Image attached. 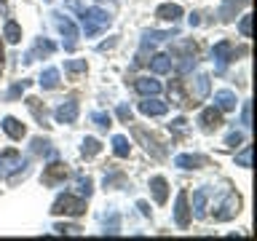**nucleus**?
<instances>
[{
  "label": "nucleus",
  "mask_w": 257,
  "mask_h": 241,
  "mask_svg": "<svg viewBox=\"0 0 257 241\" xmlns=\"http://www.w3.org/2000/svg\"><path fill=\"white\" fill-rule=\"evenodd\" d=\"M80 22H83V30L88 38L99 35V32H104L110 27V14L102 11V8H88V11H83V16H80Z\"/></svg>",
  "instance_id": "f257e3e1"
},
{
  "label": "nucleus",
  "mask_w": 257,
  "mask_h": 241,
  "mask_svg": "<svg viewBox=\"0 0 257 241\" xmlns=\"http://www.w3.org/2000/svg\"><path fill=\"white\" fill-rule=\"evenodd\" d=\"M51 212L54 214H67V217H80L86 212V201L78 198V196H72V193H64V196H59L54 201Z\"/></svg>",
  "instance_id": "f03ea898"
},
{
  "label": "nucleus",
  "mask_w": 257,
  "mask_h": 241,
  "mask_svg": "<svg viewBox=\"0 0 257 241\" xmlns=\"http://www.w3.org/2000/svg\"><path fill=\"white\" fill-rule=\"evenodd\" d=\"M238 209H241V198H238V193H228V198L220 204V212H214V220L217 222H225V220H233V217L238 214Z\"/></svg>",
  "instance_id": "7ed1b4c3"
},
{
  "label": "nucleus",
  "mask_w": 257,
  "mask_h": 241,
  "mask_svg": "<svg viewBox=\"0 0 257 241\" xmlns=\"http://www.w3.org/2000/svg\"><path fill=\"white\" fill-rule=\"evenodd\" d=\"M212 56H214V62H217V70L222 72L225 67H228V62L236 56V48H233V43H228V40H220V43L214 46Z\"/></svg>",
  "instance_id": "20e7f679"
},
{
  "label": "nucleus",
  "mask_w": 257,
  "mask_h": 241,
  "mask_svg": "<svg viewBox=\"0 0 257 241\" xmlns=\"http://www.w3.org/2000/svg\"><path fill=\"white\" fill-rule=\"evenodd\" d=\"M54 16H56V27H59V32L67 38V48L72 51V48H75V40H78V27L72 24L70 16H62V14H54Z\"/></svg>",
  "instance_id": "39448f33"
},
{
  "label": "nucleus",
  "mask_w": 257,
  "mask_h": 241,
  "mask_svg": "<svg viewBox=\"0 0 257 241\" xmlns=\"http://www.w3.org/2000/svg\"><path fill=\"white\" fill-rule=\"evenodd\" d=\"M54 118L59 120V124H75V118H78V102L75 99H67L64 104H59L54 112Z\"/></svg>",
  "instance_id": "423d86ee"
},
{
  "label": "nucleus",
  "mask_w": 257,
  "mask_h": 241,
  "mask_svg": "<svg viewBox=\"0 0 257 241\" xmlns=\"http://www.w3.org/2000/svg\"><path fill=\"white\" fill-rule=\"evenodd\" d=\"M67 180V166L64 164H48L43 172V185H59Z\"/></svg>",
  "instance_id": "0eeeda50"
},
{
  "label": "nucleus",
  "mask_w": 257,
  "mask_h": 241,
  "mask_svg": "<svg viewBox=\"0 0 257 241\" xmlns=\"http://www.w3.org/2000/svg\"><path fill=\"white\" fill-rule=\"evenodd\" d=\"M174 220L180 228H188L190 222V209H188V193L180 190V196H177V209H174Z\"/></svg>",
  "instance_id": "6e6552de"
},
{
  "label": "nucleus",
  "mask_w": 257,
  "mask_h": 241,
  "mask_svg": "<svg viewBox=\"0 0 257 241\" xmlns=\"http://www.w3.org/2000/svg\"><path fill=\"white\" fill-rule=\"evenodd\" d=\"M220 124H222V115L217 107H206L201 112V129L204 132H214V129H220Z\"/></svg>",
  "instance_id": "1a4fd4ad"
},
{
  "label": "nucleus",
  "mask_w": 257,
  "mask_h": 241,
  "mask_svg": "<svg viewBox=\"0 0 257 241\" xmlns=\"http://www.w3.org/2000/svg\"><path fill=\"white\" fill-rule=\"evenodd\" d=\"M134 137H137L140 142H145V150H148V153H153L156 158H164V156H166V150H164V148H158L156 137H148V134L142 132V129H134Z\"/></svg>",
  "instance_id": "9d476101"
},
{
  "label": "nucleus",
  "mask_w": 257,
  "mask_h": 241,
  "mask_svg": "<svg viewBox=\"0 0 257 241\" xmlns=\"http://www.w3.org/2000/svg\"><path fill=\"white\" fill-rule=\"evenodd\" d=\"M140 110L145 112V115H166L169 104L161 102V99H145V102H140Z\"/></svg>",
  "instance_id": "9b49d317"
},
{
  "label": "nucleus",
  "mask_w": 257,
  "mask_h": 241,
  "mask_svg": "<svg viewBox=\"0 0 257 241\" xmlns=\"http://www.w3.org/2000/svg\"><path fill=\"white\" fill-rule=\"evenodd\" d=\"M134 88H137L142 96H156V94L161 91V83H158V80H153V78H140V80L134 83Z\"/></svg>",
  "instance_id": "f8f14e48"
},
{
  "label": "nucleus",
  "mask_w": 257,
  "mask_h": 241,
  "mask_svg": "<svg viewBox=\"0 0 257 241\" xmlns=\"http://www.w3.org/2000/svg\"><path fill=\"white\" fill-rule=\"evenodd\" d=\"M209 94V75H198L190 83V99H204Z\"/></svg>",
  "instance_id": "ddd939ff"
},
{
  "label": "nucleus",
  "mask_w": 257,
  "mask_h": 241,
  "mask_svg": "<svg viewBox=\"0 0 257 241\" xmlns=\"http://www.w3.org/2000/svg\"><path fill=\"white\" fill-rule=\"evenodd\" d=\"M214 102H217V110H236V94L233 91H228V88H225V91H217L214 94Z\"/></svg>",
  "instance_id": "4468645a"
},
{
  "label": "nucleus",
  "mask_w": 257,
  "mask_h": 241,
  "mask_svg": "<svg viewBox=\"0 0 257 241\" xmlns=\"http://www.w3.org/2000/svg\"><path fill=\"white\" fill-rule=\"evenodd\" d=\"M3 129H6V134L11 137V140H22V137L27 134V129H24V124H19V120L11 118V115H8V118L3 120Z\"/></svg>",
  "instance_id": "2eb2a0df"
},
{
  "label": "nucleus",
  "mask_w": 257,
  "mask_h": 241,
  "mask_svg": "<svg viewBox=\"0 0 257 241\" xmlns=\"http://www.w3.org/2000/svg\"><path fill=\"white\" fill-rule=\"evenodd\" d=\"M150 67H153V72H156V75H166V72H172V56H169V54L153 56Z\"/></svg>",
  "instance_id": "dca6fc26"
},
{
  "label": "nucleus",
  "mask_w": 257,
  "mask_h": 241,
  "mask_svg": "<svg viewBox=\"0 0 257 241\" xmlns=\"http://www.w3.org/2000/svg\"><path fill=\"white\" fill-rule=\"evenodd\" d=\"M150 188H153V196H156V201L158 204H166V198H169V185H166V180L164 177H153L150 180Z\"/></svg>",
  "instance_id": "f3484780"
},
{
  "label": "nucleus",
  "mask_w": 257,
  "mask_h": 241,
  "mask_svg": "<svg viewBox=\"0 0 257 241\" xmlns=\"http://www.w3.org/2000/svg\"><path fill=\"white\" fill-rule=\"evenodd\" d=\"M204 164H206L204 156H177L174 158V166H180V169H201Z\"/></svg>",
  "instance_id": "a211bd4d"
},
{
  "label": "nucleus",
  "mask_w": 257,
  "mask_h": 241,
  "mask_svg": "<svg viewBox=\"0 0 257 241\" xmlns=\"http://www.w3.org/2000/svg\"><path fill=\"white\" fill-rule=\"evenodd\" d=\"M156 16H158V19H164V22H177V19L182 16V8H180V6L166 3V6H158Z\"/></svg>",
  "instance_id": "6ab92c4d"
},
{
  "label": "nucleus",
  "mask_w": 257,
  "mask_h": 241,
  "mask_svg": "<svg viewBox=\"0 0 257 241\" xmlns=\"http://www.w3.org/2000/svg\"><path fill=\"white\" fill-rule=\"evenodd\" d=\"M22 161H19V153L16 150H6L0 156V172H11V169H19Z\"/></svg>",
  "instance_id": "aec40b11"
},
{
  "label": "nucleus",
  "mask_w": 257,
  "mask_h": 241,
  "mask_svg": "<svg viewBox=\"0 0 257 241\" xmlns=\"http://www.w3.org/2000/svg\"><path fill=\"white\" fill-rule=\"evenodd\" d=\"M206 198H209L206 188L196 190V196H193V209H196V217H206Z\"/></svg>",
  "instance_id": "412c9836"
},
{
  "label": "nucleus",
  "mask_w": 257,
  "mask_h": 241,
  "mask_svg": "<svg viewBox=\"0 0 257 241\" xmlns=\"http://www.w3.org/2000/svg\"><path fill=\"white\" fill-rule=\"evenodd\" d=\"M3 38L8 40V43H19L22 40V27L16 22H6V27H3Z\"/></svg>",
  "instance_id": "4be33fe9"
},
{
  "label": "nucleus",
  "mask_w": 257,
  "mask_h": 241,
  "mask_svg": "<svg viewBox=\"0 0 257 241\" xmlns=\"http://www.w3.org/2000/svg\"><path fill=\"white\" fill-rule=\"evenodd\" d=\"M40 86H43V88H56V86H59V70L48 67L43 75H40Z\"/></svg>",
  "instance_id": "5701e85b"
},
{
  "label": "nucleus",
  "mask_w": 257,
  "mask_h": 241,
  "mask_svg": "<svg viewBox=\"0 0 257 241\" xmlns=\"http://www.w3.org/2000/svg\"><path fill=\"white\" fill-rule=\"evenodd\" d=\"M99 150H102V142H99V140H94V137H86V140H83V145H80V153H83L86 158L96 156Z\"/></svg>",
  "instance_id": "b1692460"
},
{
  "label": "nucleus",
  "mask_w": 257,
  "mask_h": 241,
  "mask_svg": "<svg viewBox=\"0 0 257 241\" xmlns=\"http://www.w3.org/2000/svg\"><path fill=\"white\" fill-rule=\"evenodd\" d=\"M112 150H115V156L118 158H126L128 156V150H132V145H128V140L126 137H112Z\"/></svg>",
  "instance_id": "393cba45"
},
{
  "label": "nucleus",
  "mask_w": 257,
  "mask_h": 241,
  "mask_svg": "<svg viewBox=\"0 0 257 241\" xmlns=\"http://www.w3.org/2000/svg\"><path fill=\"white\" fill-rule=\"evenodd\" d=\"M51 51H54V43H48V40H38L35 48H32V51H30L27 56H24V62H32L38 54H51Z\"/></svg>",
  "instance_id": "a878e982"
},
{
  "label": "nucleus",
  "mask_w": 257,
  "mask_h": 241,
  "mask_svg": "<svg viewBox=\"0 0 257 241\" xmlns=\"http://www.w3.org/2000/svg\"><path fill=\"white\" fill-rule=\"evenodd\" d=\"M27 107L32 110V115H35L40 124H46V110L40 107V99H35V96H27Z\"/></svg>",
  "instance_id": "bb28decb"
},
{
  "label": "nucleus",
  "mask_w": 257,
  "mask_h": 241,
  "mask_svg": "<svg viewBox=\"0 0 257 241\" xmlns=\"http://www.w3.org/2000/svg\"><path fill=\"white\" fill-rule=\"evenodd\" d=\"M32 153H40V156H54V150H51V142L48 140H32Z\"/></svg>",
  "instance_id": "cd10ccee"
},
{
  "label": "nucleus",
  "mask_w": 257,
  "mask_h": 241,
  "mask_svg": "<svg viewBox=\"0 0 257 241\" xmlns=\"http://www.w3.org/2000/svg\"><path fill=\"white\" fill-rule=\"evenodd\" d=\"M64 70H67L70 75H80V72H86V59H70L64 64Z\"/></svg>",
  "instance_id": "c85d7f7f"
},
{
  "label": "nucleus",
  "mask_w": 257,
  "mask_h": 241,
  "mask_svg": "<svg viewBox=\"0 0 257 241\" xmlns=\"http://www.w3.org/2000/svg\"><path fill=\"white\" fill-rule=\"evenodd\" d=\"M75 185H78V193H80V196H86V198L91 196V190H94V188H91V185H94L91 177H78Z\"/></svg>",
  "instance_id": "c756f323"
},
{
  "label": "nucleus",
  "mask_w": 257,
  "mask_h": 241,
  "mask_svg": "<svg viewBox=\"0 0 257 241\" xmlns=\"http://www.w3.org/2000/svg\"><path fill=\"white\" fill-rule=\"evenodd\" d=\"M238 166H244V169H249L252 166V145H244V150L238 153Z\"/></svg>",
  "instance_id": "7c9ffc66"
},
{
  "label": "nucleus",
  "mask_w": 257,
  "mask_h": 241,
  "mask_svg": "<svg viewBox=\"0 0 257 241\" xmlns=\"http://www.w3.org/2000/svg\"><path fill=\"white\" fill-rule=\"evenodd\" d=\"M91 118H94V124L99 126V129H110V126H112V124H110V115H107V112H94Z\"/></svg>",
  "instance_id": "2f4dec72"
},
{
  "label": "nucleus",
  "mask_w": 257,
  "mask_h": 241,
  "mask_svg": "<svg viewBox=\"0 0 257 241\" xmlns=\"http://www.w3.org/2000/svg\"><path fill=\"white\" fill-rule=\"evenodd\" d=\"M238 30H241V35H244V38L252 35V16H249V14H244V19H241Z\"/></svg>",
  "instance_id": "473e14b6"
},
{
  "label": "nucleus",
  "mask_w": 257,
  "mask_h": 241,
  "mask_svg": "<svg viewBox=\"0 0 257 241\" xmlns=\"http://www.w3.org/2000/svg\"><path fill=\"white\" fill-rule=\"evenodd\" d=\"M241 142H244V137H241L238 132H233V134L225 137V148H238Z\"/></svg>",
  "instance_id": "72a5a7b5"
},
{
  "label": "nucleus",
  "mask_w": 257,
  "mask_h": 241,
  "mask_svg": "<svg viewBox=\"0 0 257 241\" xmlns=\"http://www.w3.org/2000/svg\"><path fill=\"white\" fill-rule=\"evenodd\" d=\"M27 83H30V80H19V83H16V86L11 88V91H8V99H16V96H19V94L24 91V88H27Z\"/></svg>",
  "instance_id": "f704fd0d"
},
{
  "label": "nucleus",
  "mask_w": 257,
  "mask_h": 241,
  "mask_svg": "<svg viewBox=\"0 0 257 241\" xmlns=\"http://www.w3.org/2000/svg\"><path fill=\"white\" fill-rule=\"evenodd\" d=\"M241 120H244V126L249 129V126H252V104H244V115H241Z\"/></svg>",
  "instance_id": "c9c22d12"
},
{
  "label": "nucleus",
  "mask_w": 257,
  "mask_h": 241,
  "mask_svg": "<svg viewBox=\"0 0 257 241\" xmlns=\"http://www.w3.org/2000/svg\"><path fill=\"white\" fill-rule=\"evenodd\" d=\"M118 118H120V120H126V124H128V120H132V110H128L126 104H120V107H118Z\"/></svg>",
  "instance_id": "e433bc0d"
},
{
  "label": "nucleus",
  "mask_w": 257,
  "mask_h": 241,
  "mask_svg": "<svg viewBox=\"0 0 257 241\" xmlns=\"http://www.w3.org/2000/svg\"><path fill=\"white\" fill-rule=\"evenodd\" d=\"M185 124H188L185 118H177V120H174V132H185Z\"/></svg>",
  "instance_id": "4c0bfd02"
},
{
  "label": "nucleus",
  "mask_w": 257,
  "mask_h": 241,
  "mask_svg": "<svg viewBox=\"0 0 257 241\" xmlns=\"http://www.w3.org/2000/svg\"><path fill=\"white\" fill-rule=\"evenodd\" d=\"M137 206H140V212H142V214H150V209H148V204H145V201H140Z\"/></svg>",
  "instance_id": "58836bf2"
},
{
  "label": "nucleus",
  "mask_w": 257,
  "mask_h": 241,
  "mask_svg": "<svg viewBox=\"0 0 257 241\" xmlns=\"http://www.w3.org/2000/svg\"><path fill=\"white\" fill-rule=\"evenodd\" d=\"M0 67H3V46H0Z\"/></svg>",
  "instance_id": "ea45409f"
},
{
  "label": "nucleus",
  "mask_w": 257,
  "mask_h": 241,
  "mask_svg": "<svg viewBox=\"0 0 257 241\" xmlns=\"http://www.w3.org/2000/svg\"><path fill=\"white\" fill-rule=\"evenodd\" d=\"M0 11H6V3H3V0H0Z\"/></svg>",
  "instance_id": "a19ab883"
}]
</instances>
